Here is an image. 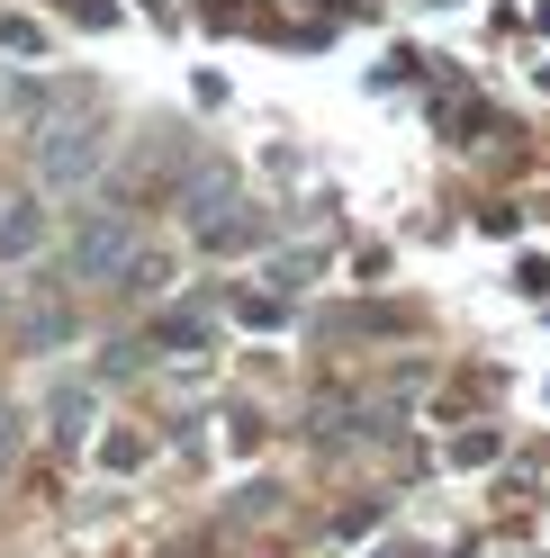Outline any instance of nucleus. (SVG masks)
Returning <instances> with one entry per match:
<instances>
[{
    "label": "nucleus",
    "mask_w": 550,
    "mask_h": 558,
    "mask_svg": "<svg viewBox=\"0 0 550 558\" xmlns=\"http://www.w3.org/2000/svg\"><path fill=\"white\" fill-rule=\"evenodd\" d=\"M27 154H37V181H46V190H82V181H99V162H109V118H99V99L46 109L37 135H27Z\"/></svg>",
    "instance_id": "obj_1"
},
{
    "label": "nucleus",
    "mask_w": 550,
    "mask_h": 558,
    "mask_svg": "<svg viewBox=\"0 0 550 558\" xmlns=\"http://www.w3.org/2000/svg\"><path fill=\"white\" fill-rule=\"evenodd\" d=\"M127 262H135V217L127 207H91L73 226V243H63V270H73L82 289H118Z\"/></svg>",
    "instance_id": "obj_2"
},
{
    "label": "nucleus",
    "mask_w": 550,
    "mask_h": 558,
    "mask_svg": "<svg viewBox=\"0 0 550 558\" xmlns=\"http://www.w3.org/2000/svg\"><path fill=\"white\" fill-rule=\"evenodd\" d=\"M190 234H199V253H253V243L271 234V217H262V207H244V198H226L217 217H199Z\"/></svg>",
    "instance_id": "obj_3"
},
{
    "label": "nucleus",
    "mask_w": 550,
    "mask_h": 558,
    "mask_svg": "<svg viewBox=\"0 0 550 558\" xmlns=\"http://www.w3.org/2000/svg\"><path fill=\"white\" fill-rule=\"evenodd\" d=\"M37 253H46V207L0 198V262H37Z\"/></svg>",
    "instance_id": "obj_4"
},
{
    "label": "nucleus",
    "mask_w": 550,
    "mask_h": 558,
    "mask_svg": "<svg viewBox=\"0 0 550 558\" xmlns=\"http://www.w3.org/2000/svg\"><path fill=\"white\" fill-rule=\"evenodd\" d=\"M145 342H154V352H199V361H208V342H217V325H208V306H163Z\"/></svg>",
    "instance_id": "obj_5"
},
{
    "label": "nucleus",
    "mask_w": 550,
    "mask_h": 558,
    "mask_svg": "<svg viewBox=\"0 0 550 558\" xmlns=\"http://www.w3.org/2000/svg\"><path fill=\"white\" fill-rule=\"evenodd\" d=\"M63 342H73V306H63V298H37V306L19 316L10 352H63Z\"/></svg>",
    "instance_id": "obj_6"
},
{
    "label": "nucleus",
    "mask_w": 550,
    "mask_h": 558,
    "mask_svg": "<svg viewBox=\"0 0 550 558\" xmlns=\"http://www.w3.org/2000/svg\"><path fill=\"white\" fill-rule=\"evenodd\" d=\"M91 414H99V378H55V388H46V424H55L63 441H73Z\"/></svg>",
    "instance_id": "obj_7"
},
{
    "label": "nucleus",
    "mask_w": 550,
    "mask_h": 558,
    "mask_svg": "<svg viewBox=\"0 0 550 558\" xmlns=\"http://www.w3.org/2000/svg\"><path fill=\"white\" fill-rule=\"evenodd\" d=\"M226 198H235V171H226V162H208V171H190V181H181V217L199 226V217H217Z\"/></svg>",
    "instance_id": "obj_8"
},
{
    "label": "nucleus",
    "mask_w": 550,
    "mask_h": 558,
    "mask_svg": "<svg viewBox=\"0 0 550 558\" xmlns=\"http://www.w3.org/2000/svg\"><path fill=\"white\" fill-rule=\"evenodd\" d=\"M316 270H325V253H316V243H289V253H271V289H280V298H298Z\"/></svg>",
    "instance_id": "obj_9"
},
{
    "label": "nucleus",
    "mask_w": 550,
    "mask_h": 558,
    "mask_svg": "<svg viewBox=\"0 0 550 558\" xmlns=\"http://www.w3.org/2000/svg\"><path fill=\"white\" fill-rule=\"evenodd\" d=\"M118 289H127V298H163V289H171V253H145V243H135V262H127Z\"/></svg>",
    "instance_id": "obj_10"
},
{
    "label": "nucleus",
    "mask_w": 550,
    "mask_h": 558,
    "mask_svg": "<svg viewBox=\"0 0 550 558\" xmlns=\"http://www.w3.org/2000/svg\"><path fill=\"white\" fill-rule=\"evenodd\" d=\"M19 441H27V414H19V405H0V477L19 469Z\"/></svg>",
    "instance_id": "obj_11"
},
{
    "label": "nucleus",
    "mask_w": 550,
    "mask_h": 558,
    "mask_svg": "<svg viewBox=\"0 0 550 558\" xmlns=\"http://www.w3.org/2000/svg\"><path fill=\"white\" fill-rule=\"evenodd\" d=\"M145 352H154V342H118V352L99 361V378H135V369H145Z\"/></svg>",
    "instance_id": "obj_12"
},
{
    "label": "nucleus",
    "mask_w": 550,
    "mask_h": 558,
    "mask_svg": "<svg viewBox=\"0 0 550 558\" xmlns=\"http://www.w3.org/2000/svg\"><path fill=\"white\" fill-rule=\"evenodd\" d=\"M0 46H10V54H37L46 37H37V27H27V19H0Z\"/></svg>",
    "instance_id": "obj_13"
}]
</instances>
